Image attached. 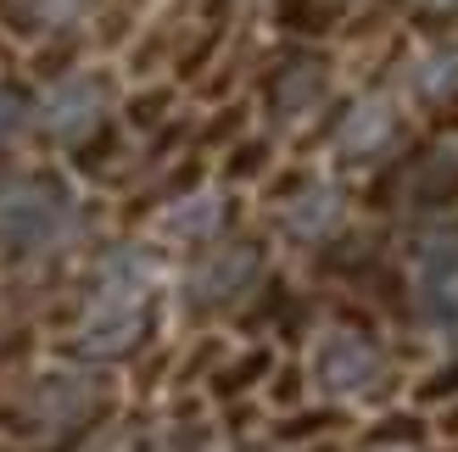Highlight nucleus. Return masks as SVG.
Masks as SVG:
<instances>
[{"label":"nucleus","instance_id":"nucleus-6","mask_svg":"<svg viewBox=\"0 0 458 452\" xmlns=\"http://www.w3.org/2000/svg\"><path fill=\"white\" fill-rule=\"evenodd\" d=\"M386 129H392V112H386L380 101H363L347 118V129H341V146H347V151H369V146L386 140Z\"/></svg>","mask_w":458,"mask_h":452},{"label":"nucleus","instance_id":"nucleus-5","mask_svg":"<svg viewBox=\"0 0 458 452\" xmlns=\"http://www.w3.org/2000/svg\"><path fill=\"white\" fill-rule=\"evenodd\" d=\"M425 313L442 330H458V252H437L425 268Z\"/></svg>","mask_w":458,"mask_h":452},{"label":"nucleus","instance_id":"nucleus-1","mask_svg":"<svg viewBox=\"0 0 458 452\" xmlns=\"http://www.w3.org/2000/svg\"><path fill=\"white\" fill-rule=\"evenodd\" d=\"M73 230V196L51 179H0V240L6 246H51Z\"/></svg>","mask_w":458,"mask_h":452},{"label":"nucleus","instance_id":"nucleus-11","mask_svg":"<svg viewBox=\"0 0 458 452\" xmlns=\"http://www.w3.org/2000/svg\"><path fill=\"white\" fill-rule=\"evenodd\" d=\"M17 123H22V101L0 89V140H6V134H17Z\"/></svg>","mask_w":458,"mask_h":452},{"label":"nucleus","instance_id":"nucleus-9","mask_svg":"<svg viewBox=\"0 0 458 452\" xmlns=\"http://www.w3.org/2000/svg\"><path fill=\"white\" fill-rule=\"evenodd\" d=\"M246 274H251V257H224V263H213L208 274H201V290H208V297H229Z\"/></svg>","mask_w":458,"mask_h":452},{"label":"nucleus","instance_id":"nucleus-10","mask_svg":"<svg viewBox=\"0 0 458 452\" xmlns=\"http://www.w3.org/2000/svg\"><path fill=\"white\" fill-rule=\"evenodd\" d=\"M453 84H458V51H442V56H430L420 67V89H425V96H442V89H453Z\"/></svg>","mask_w":458,"mask_h":452},{"label":"nucleus","instance_id":"nucleus-2","mask_svg":"<svg viewBox=\"0 0 458 452\" xmlns=\"http://www.w3.org/2000/svg\"><path fill=\"white\" fill-rule=\"evenodd\" d=\"M140 307H146V263L140 257H118L101 280L96 313L84 324V347L89 352H123L140 335Z\"/></svg>","mask_w":458,"mask_h":452},{"label":"nucleus","instance_id":"nucleus-3","mask_svg":"<svg viewBox=\"0 0 458 452\" xmlns=\"http://www.w3.org/2000/svg\"><path fill=\"white\" fill-rule=\"evenodd\" d=\"M101 101H106V89L96 79H62L51 96H45L39 118H45V129H51V134L73 140V134H84L89 123L101 118Z\"/></svg>","mask_w":458,"mask_h":452},{"label":"nucleus","instance_id":"nucleus-4","mask_svg":"<svg viewBox=\"0 0 458 452\" xmlns=\"http://www.w3.org/2000/svg\"><path fill=\"white\" fill-rule=\"evenodd\" d=\"M318 374H325L330 391H358L375 380V352L358 335H330L325 352H318Z\"/></svg>","mask_w":458,"mask_h":452},{"label":"nucleus","instance_id":"nucleus-7","mask_svg":"<svg viewBox=\"0 0 458 452\" xmlns=\"http://www.w3.org/2000/svg\"><path fill=\"white\" fill-rule=\"evenodd\" d=\"M213 223H218V201L201 196V201H185V207L168 218V230H179V235H208Z\"/></svg>","mask_w":458,"mask_h":452},{"label":"nucleus","instance_id":"nucleus-8","mask_svg":"<svg viewBox=\"0 0 458 452\" xmlns=\"http://www.w3.org/2000/svg\"><path fill=\"white\" fill-rule=\"evenodd\" d=\"M330 218H335V196H325V190H313V196L302 201V207L291 213V230H296V235H318V230H325Z\"/></svg>","mask_w":458,"mask_h":452}]
</instances>
